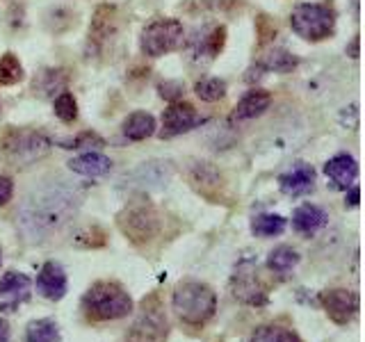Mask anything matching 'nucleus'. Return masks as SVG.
Instances as JSON below:
<instances>
[{
	"label": "nucleus",
	"instance_id": "f257e3e1",
	"mask_svg": "<svg viewBox=\"0 0 365 342\" xmlns=\"http://www.w3.org/2000/svg\"><path fill=\"white\" fill-rule=\"evenodd\" d=\"M171 308L180 324L190 328H203L217 313V294L208 283L182 279L171 292Z\"/></svg>",
	"mask_w": 365,
	"mask_h": 342
},
{
	"label": "nucleus",
	"instance_id": "f03ea898",
	"mask_svg": "<svg viewBox=\"0 0 365 342\" xmlns=\"http://www.w3.org/2000/svg\"><path fill=\"white\" fill-rule=\"evenodd\" d=\"M80 308L87 322H114L133 313V296L117 281H96L83 294Z\"/></svg>",
	"mask_w": 365,
	"mask_h": 342
},
{
	"label": "nucleus",
	"instance_id": "7ed1b4c3",
	"mask_svg": "<svg viewBox=\"0 0 365 342\" xmlns=\"http://www.w3.org/2000/svg\"><path fill=\"white\" fill-rule=\"evenodd\" d=\"M165 214L160 212L153 203L137 201L125 205L117 214V226L125 235V239L137 249H151L155 247L165 235Z\"/></svg>",
	"mask_w": 365,
	"mask_h": 342
},
{
	"label": "nucleus",
	"instance_id": "20e7f679",
	"mask_svg": "<svg viewBox=\"0 0 365 342\" xmlns=\"http://www.w3.org/2000/svg\"><path fill=\"white\" fill-rule=\"evenodd\" d=\"M51 151V140L39 130L9 128L0 137V157L11 167H26Z\"/></svg>",
	"mask_w": 365,
	"mask_h": 342
},
{
	"label": "nucleus",
	"instance_id": "39448f33",
	"mask_svg": "<svg viewBox=\"0 0 365 342\" xmlns=\"http://www.w3.org/2000/svg\"><path fill=\"white\" fill-rule=\"evenodd\" d=\"M169 338V319L160 294L151 292L140 301V311L133 326L128 328L125 342H167Z\"/></svg>",
	"mask_w": 365,
	"mask_h": 342
},
{
	"label": "nucleus",
	"instance_id": "423d86ee",
	"mask_svg": "<svg viewBox=\"0 0 365 342\" xmlns=\"http://www.w3.org/2000/svg\"><path fill=\"white\" fill-rule=\"evenodd\" d=\"M290 26L308 41H322L336 28V9L327 3H302L292 9Z\"/></svg>",
	"mask_w": 365,
	"mask_h": 342
},
{
	"label": "nucleus",
	"instance_id": "0eeeda50",
	"mask_svg": "<svg viewBox=\"0 0 365 342\" xmlns=\"http://www.w3.org/2000/svg\"><path fill=\"white\" fill-rule=\"evenodd\" d=\"M185 41L182 23L176 19H155L142 32V53L148 57H163L176 51Z\"/></svg>",
	"mask_w": 365,
	"mask_h": 342
},
{
	"label": "nucleus",
	"instance_id": "6e6552de",
	"mask_svg": "<svg viewBox=\"0 0 365 342\" xmlns=\"http://www.w3.org/2000/svg\"><path fill=\"white\" fill-rule=\"evenodd\" d=\"M233 294L247 306H265L267 304V288L262 285L258 269L251 260L240 262L233 274Z\"/></svg>",
	"mask_w": 365,
	"mask_h": 342
},
{
	"label": "nucleus",
	"instance_id": "1a4fd4ad",
	"mask_svg": "<svg viewBox=\"0 0 365 342\" xmlns=\"http://www.w3.org/2000/svg\"><path fill=\"white\" fill-rule=\"evenodd\" d=\"M187 180L192 190L210 203H226L224 176L210 162H192L187 167Z\"/></svg>",
	"mask_w": 365,
	"mask_h": 342
},
{
	"label": "nucleus",
	"instance_id": "9d476101",
	"mask_svg": "<svg viewBox=\"0 0 365 342\" xmlns=\"http://www.w3.org/2000/svg\"><path fill=\"white\" fill-rule=\"evenodd\" d=\"M319 304H322L331 322L338 326H347L354 315L359 313V294L345 288L319 292Z\"/></svg>",
	"mask_w": 365,
	"mask_h": 342
},
{
	"label": "nucleus",
	"instance_id": "9b49d317",
	"mask_svg": "<svg viewBox=\"0 0 365 342\" xmlns=\"http://www.w3.org/2000/svg\"><path fill=\"white\" fill-rule=\"evenodd\" d=\"M199 123H203V119L199 117L197 110H194L190 103L174 100L163 114V130H160V137L167 140V137L182 135L192 128H197Z\"/></svg>",
	"mask_w": 365,
	"mask_h": 342
},
{
	"label": "nucleus",
	"instance_id": "f8f14e48",
	"mask_svg": "<svg viewBox=\"0 0 365 342\" xmlns=\"http://www.w3.org/2000/svg\"><path fill=\"white\" fill-rule=\"evenodd\" d=\"M68 201H71V197H66L62 192H48L46 197L32 199L34 210L28 214L30 222L37 226L64 222L62 217H66V212H68Z\"/></svg>",
	"mask_w": 365,
	"mask_h": 342
},
{
	"label": "nucleus",
	"instance_id": "ddd939ff",
	"mask_svg": "<svg viewBox=\"0 0 365 342\" xmlns=\"http://www.w3.org/2000/svg\"><path fill=\"white\" fill-rule=\"evenodd\" d=\"M30 288H32V281L26 274L7 271L5 276L0 279V311L14 313L23 301H28Z\"/></svg>",
	"mask_w": 365,
	"mask_h": 342
},
{
	"label": "nucleus",
	"instance_id": "4468645a",
	"mask_svg": "<svg viewBox=\"0 0 365 342\" xmlns=\"http://www.w3.org/2000/svg\"><path fill=\"white\" fill-rule=\"evenodd\" d=\"M37 292L39 296L48 301H60L66 296V290H68V281H66V271L60 262H43L39 274H37Z\"/></svg>",
	"mask_w": 365,
	"mask_h": 342
},
{
	"label": "nucleus",
	"instance_id": "2eb2a0df",
	"mask_svg": "<svg viewBox=\"0 0 365 342\" xmlns=\"http://www.w3.org/2000/svg\"><path fill=\"white\" fill-rule=\"evenodd\" d=\"M279 187L285 197H304L315 187V169L306 162H297L288 174L279 178Z\"/></svg>",
	"mask_w": 365,
	"mask_h": 342
},
{
	"label": "nucleus",
	"instance_id": "dca6fc26",
	"mask_svg": "<svg viewBox=\"0 0 365 342\" xmlns=\"http://www.w3.org/2000/svg\"><path fill=\"white\" fill-rule=\"evenodd\" d=\"M117 9L103 5L96 9L94 19H91V26H89V46L94 43V48H101L106 46L114 34H117Z\"/></svg>",
	"mask_w": 365,
	"mask_h": 342
},
{
	"label": "nucleus",
	"instance_id": "f3484780",
	"mask_svg": "<svg viewBox=\"0 0 365 342\" xmlns=\"http://www.w3.org/2000/svg\"><path fill=\"white\" fill-rule=\"evenodd\" d=\"M324 174L334 180V185L338 190H349L354 185V180L359 176V165L356 160L347 153H338L324 165Z\"/></svg>",
	"mask_w": 365,
	"mask_h": 342
},
{
	"label": "nucleus",
	"instance_id": "a211bd4d",
	"mask_svg": "<svg viewBox=\"0 0 365 342\" xmlns=\"http://www.w3.org/2000/svg\"><path fill=\"white\" fill-rule=\"evenodd\" d=\"M226 43V28L224 26H217L212 28L210 32H203V34H197V39L192 41V57L194 60H215L217 55L222 53Z\"/></svg>",
	"mask_w": 365,
	"mask_h": 342
},
{
	"label": "nucleus",
	"instance_id": "6ab92c4d",
	"mask_svg": "<svg viewBox=\"0 0 365 342\" xmlns=\"http://www.w3.org/2000/svg\"><path fill=\"white\" fill-rule=\"evenodd\" d=\"M327 219H329L327 212L313 203H304L292 212V226L302 235H315L319 228L327 226Z\"/></svg>",
	"mask_w": 365,
	"mask_h": 342
},
{
	"label": "nucleus",
	"instance_id": "aec40b11",
	"mask_svg": "<svg viewBox=\"0 0 365 342\" xmlns=\"http://www.w3.org/2000/svg\"><path fill=\"white\" fill-rule=\"evenodd\" d=\"M68 169L76 171V174H80V176L98 178V176L110 174L112 160L106 157L103 153L89 151V153H83V155H78V157H73V160H68Z\"/></svg>",
	"mask_w": 365,
	"mask_h": 342
},
{
	"label": "nucleus",
	"instance_id": "412c9836",
	"mask_svg": "<svg viewBox=\"0 0 365 342\" xmlns=\"http://www.w3.org/2000/svg\"><path fill=\"white\" fill-rule=\"evenodd\" d=\"M269 103H272V96L267 94V91H260V89L249 91V94L237 103V108L233 112V119L247 121V119L260 117V114L269 108Z\"/></svg>",
	"mask_w": 365,
	"mask_h": 342
},
{
	"label": "nucleus",
	"instance_id": "4be33fe9",
	"mask_svg": "<svg viewBox=\"0 0 365 342\" xmlns=\"http://www.w3.org/2000/svg\"><path fill=\"white\" fill-rule=\"evenodd\" d=\"M66 83H68V76L62 71V68H43V71L34 78L32 89H34V94L51 98L55 94H62Z\"/></svg>",
	"mask_w": 365,
	"mask_h": 342
},
{
	"label": "nucleus",
	"instance_id": "5701e85b",
	"mask_svg": "<svg viewBox=\"0 0 365 342\" xmlns=\"http://www.w3.org/2000/svg\"><path fill=\"white\" fill-rule=\"evenodd\" d=\"M155 133V119L148 112H133L123 121V135L133 142H142Z\"/></svg>",
	"mask_w": 365,
	"mask_h": 342
},
{
	"label": "nucleus",
	"instance_id": "b1692460",
	"mask_svg": "<svg viewBox=\"0 0 365 342\" xmlns=\"http://www.w3.org/2000/svg\"><path fill=\"white\" fill-rule=\"evenodd\" d=\"M249 342H302L299 333L288 326L281 324H262L256 326L254 333H251Z\"/></svg>",
	"mask_w": 365,
	"mask_h": 342
},
{
	"label": "nucleus",
	"instance_id": "393cba45",
	"mask_svg": "<svg viewBox=\"0 0 365 342\" xmlns=\"http://www.w3.org/2000/svg\"><path fill=\"white\" fill-rule=\"evenodd\" d=\"M60 326L55 319L43 317V319H32L26 328V342H60Z\"/></svg>",
	"mask_w": 365,
	"mask_h": 342
},
{
	"label": "nucleus",
	"instance_id": "a878e982",
	"mask_svg": "<svg viewBox=\"0 0 365 342\" xmlns=\"http://www.w3.org/2000/svg\"><path fill=\"white\" fill-rule=\"evenodd\" d=\"M297 64H299V60L285 48H272L262 55V60L258 62L262 71H277V73H288Z\"/></svg>",
	"mask_w": 365,
	"mask_h": 342
},
{
	"label": "nucleus",
	"instance_id": "bb28decb",
	"mask_svg": "<svg viewBox=\"0 0 365 342\" xmlns=\"http://www.w3.org/2000/svg\"><path fill=\"white\" fill-rule=\"evenodd\" d=\"M285 231V217L281 214H258L254 217V222H251V233L256 237H277Z\"/></svg>",
	"mask_w": 365,
	"mask_h": 342
},
{
	"label": "nucleus",
	"instance_id": "cd10ccee",
	"mask_svg": "<svg viewBox=\"0 0 365 342\" xmlns=\"http://www.w3.org/2000/svg\"><path fill=\"white\" fill-rule=\"evenodd\" d=\"M297 262H299V254L292 247H277L267 256V267L274 274H288L297 267Z\"/></svg>",
	"mask_w": 365,
	"mask_h": 342
},
{
	"label": "nucleus",
	"instance_id": "c85d7f7f",
	"mask_svg": "<svg viewBox=\"0 0 365 342\" xmlns=\"http://www.w3.org/2000/svg\"><path fill=\"white\" fill-rule=\"evenodd\" d=\"M197 96L205 103H215V100H222L226 96V83L220 78H205L201 83H197L194 87Z\"/></svg>",
	"mask_w": 365,
	"mask_h": 342
},
{
	"label": "nucleus",
	"instance_id": "c756f323",
	"mask_svg": "<svg viewBox=\"0 0 365 342\" xmlns=\"http://www.w3.org/2000/svg\"><path fill=\"white\" fill-rule=\"evenodd\" d=\"M23 80V66L14 55L7 53L0 57V85H16Z\"/></svg>",
	"mask_w": 365,
	"mask_h": 342
},
{
	"label": "nucleus",
	"instance_id": "7c9ffc66",
	"mask_svg": "<svg viewBox=\"0 0 365 342\" xmlns=\"http://www.w3.org/2000/svg\"><path fill=\"white\" fill-rule=\"evenodd\" d=\"M53 108H55L57 119L64 121V123H73L78 119V103L71 94H68V91H62V94L55 98Z\"/></svg>",
	"mask_w": 365,
	"mask_h": 342
},
{
	"label": "nucleus",
	"instance_id": "2f4dec72",
	"mask_svg": "<svg viewBox=\"0 0 365 342\" xmlns=\"http://www.w3.org/2000/svg\"><path fill=\"white\" fill-rule=\"evenodd\" d=\"M76 244L85 247V249H98V247L108 244V235H106L103 228L91 226V228H85V231L76 233Z\"/></svg>",
	"mask_w": 365,
	"mask_h": 342
},
{
	"label": "nucleus",
	"instance_id": "473e14b6",
	"mask_svg": "<svg viewBox=\"0 0 365 342\" xmlns=\"http://www.w3.org/2000/svg\"><path fill=\"white\" fill-rule=\"evenodd\" d=\"M103 144L106 142H103L96 133H80L73 140L62 142V148H101Z\"/></svg>",
	"mask_w": 365,
	"mask_h": 342
},
{
	"label": "nucleus",
	"instance_id": "72a5a7b5",
	"mask_svg": "<svg viewBox=\"0 0 365 342\" xmlns=\"http://www.w3.org/2000/svg\"><path fill=\"white\" fill-rule=\"evenodd\" d=\"M158 89H160V96L171 100V103L182 96V85L180 83H163Z\"/></svg>",
	"mask_w": 365,
	"mask_h": 342
},
{
	"label": "nucleus",
	"instance_id": "f704fd0d",
	"mask_svg": "<svg viewBox=\"0 0 365 342\" xmlns=\"http://www.w3.org/2000/svg\"><path fill=\"white\" fill-rule=\"evenodd\" d=\"M14 194V182L7 176H0V205H5Z\"/></svg>",
	"mask_w": 365,
	"mask_h": 342
},
{
	"label": "nucleus",
	"instance_id": "c9c22d12",
	"mask_svg": "<svg viewBox=\"0 0 365 342\" xmlns=\"http://www.w3.org/2000/svg\"><path fill=\"white\" fill-rule=\"evenodd\" d=\"M359 199H361V190L356 185H351L349 187V197H347V203L351 205V208H356L359 205Z\"/></svg>",
	"mask_w": 365,
	"mask_h": 342
},
{
	"label": "nucleus",
	"instance_id": "e433bc0d",
	"mask_svg": "<svg viewBox=\"0 0 365 342\" xmlns=\"http://www.w3.org/2000/svg\"><path fill=\"white\" fill-rule=\"evenodd\" d=\"M9 336H11V331H9L7 319L0 317V342H9Z\"/></svg>",
	"mask_w": 365,
	"mask_h": 342
},
{
	"label": "nucleus",
	"instance_id": "4c0bfd02",
	"mask_svg": "<svg viewBox=\"0 0 365 342\" xmlns=\"http://www.w3.org/2000/svg\"><path fill=\"white\" fill-rule=\"evenodd\" d=\"M351 57H359V37L356 39H354V43H351Z\"/></svg>",
	"mask_w": 365,
	"mask_h": 342
},
{
	"label": "nucleus",
	"instance_id": "58836bf2",
	"mask_svg": "<svg viewBox=\"0 0 365 342\" xmlns=\"http://www.w3.org/2000/svg\"><path fill=\"white\" fill-rule=\"evenodd\" d=\"M203 3H205V5H210V3H215V0H203Z\"/></svg>",
	"mask_w": 365,
	"mask_h": 342
},
{
	"label": "nucleus",
	"instance_id": "ea45409f",
	"mask_svg": "<svg viewBox=\"0 0 365 342\" xmlns=\"http://www.w3.org/2000/svg\"><path fill=\"white\" fill-rule=\"evenodd\" d=\"M0 265H3V251H0Z\"/></svg>",
	"mask_w": 365,
	"mask_h": 342
}]
</instances>
